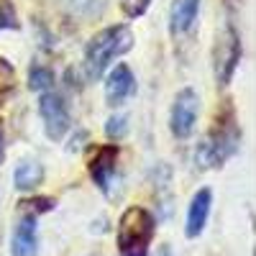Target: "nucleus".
<instances>
[{
    "label": "nucleus",
    "instance_id": "nucleus-16",
    "mask_svg": "<svg viewBox=\"0 0 256 256\" xmlns=\"http://www.w3.org/2000/svg\"><path fill=\"white\" fill-rule=\"evenodd\" d=\"M20 26L16 6L10 0H0V31H16Z\"/></svg>",
    "mask_w": 256,
    "mask_h": 256
},
{
    "label": "nucleus",
    "instance_id": "nucleus-20",
    "mask_svg": "<svg viewBox=\"0 0 256 256\" xmlns=\"http://www.w3.org/2000/svg\"><path fill=\"white\" fill-rule=\"evenodd\" d=\"M0 159H3V128H0Z\"/></svg>",
    "mask_w": 256,
    "mask_h": 256
},
{
    "label": "nucleus",
    "instance_id": "nucleus-15",
    "mask_svg": "<svg viewBox=\"0 0 256 256\" xmlns=\"http://www.w3.org/2000/svg\"><path fill=\"white\" fill-rule=\"evenodd\" d=\"M105 134H108L110 141H120L128 134V116L126 113H113L105 123Z\"/></svg>",
    "mask_w": 256,
    "mask_h": 256
},
{
    "label": "nucleus",
    "instance_id": "nucleus-4",
    "mask_svg": "<svg viewBox=\"0 0 256 256\" xmlns=\"http://www.w3.org/2000/svg\"><path fill=\"white\" fill-rule=\"evenodd\" d=\"M38 118H41V126H44V134L49 141L59 144L64 141V136L70 134L72 128V110L64 95L49 90V92H41L38 95Z\"/></svg>",
    "mask_w": 256,
    "mask_h": 256
},
{
    "label": "nucleus",
    "instance_id": "nucleus-12",
    "mask_svg": "<svg viewBox=\"0 0 256 256\" xmlns=\"http://www.w3.org/2000/svg\"><path fill=\"white\" fill-rule=\"evenodd\" d=\"M41 182H44V166H41L36 159H24L13 169V184L20 192H31Z\"/></svg>",
    "mask_w": 256,
    "mask_h": 256
},
{
    "label": "nucleus",
    "instance_id": "nucleus-2",
    "mask_svg": "<svg viewBox=\"0 0 256 256\" xmlns=\"http://www.w3.org/2000/svg\"><path fill=\"white\" fill-rule=\"evenodd\" d=\"M238 144H241V128L236 123V113H233L230 105H226L212 123L210 134L198 144L195 162L200 169H218L238 152Z\"/></svg>",
    "mask_w": 256,
    "mask_h": 256
},
{
    "label": "nucleus",
    "instance_id": "nucleus-3",
    "mask_svg": "<svg viewBox=\"0 0 256 256\" xmlns=\"http://www.w3.org/2000/svg\"><path fill=\"white\" fill-rule=\"evenodd\" d=\"M156 236V218L144 205H131L123 210L118 223V256H148Z\"/></svg>",
    "mask_w": 256,
    "mask_h": 256
},
{
    "label": "nucleus",
    "instance_id": "nucleus-1",
    "mask_svg": "<svg viewBox=\"0 0 256 256\" xmlns=\"http://www.w3.org/2000/svg\"><path fill=\"white\" fill-rule=\"evenodd\" d=\"M134 44H136V36L126 24H116V26H108V28L98 31L88 41V46H84V56H82L84 77H88L90 82L102 80V74L110 70L113 59L126 56L134 49Z\"/></svg>",
    "mask_w": 256,
    "mask_h": 256
},
{
    "label": "nucleus",
    "instance_id": "nucleus-17",
    "mask_svg": "<svg viewBox=\"0 0 256 256\" xmlns=\"http://www.w3.org/2000/svg\"><path fill=\"white\" fill-rule=\"evenodd\" d=\"M148 8H152V0H120V10L128 18H141Z\"/></svg>",
    "mask_w": 256,
    "mask_h": 256
},
{
    "label": "nucleus",
    "instance_id": "nucleus-13",
    "mask_svg": "<svg viewBox=\"0 0 256 256\" xmlns=\"http://www.w3.org/2000/svg\"><path fill=\"white\" fill-rule=\"evenodd\" d=\"M28 88L34 92H49L54 90V72L46 67V64H31V70H28Z\"/></svg>",
    "mask_w": 256,
    "mask_h": 256
},
{
    "label": "nucleus",
    "instance_id": "nucleus-5",
    "mask_svg": "<svg viewBox=\"0 0 256 256\" xmlns=\"http://www.w3.org/2000/svg\"><path fill=\"white\" fill-rule=\"evenodd\" d=\"M244 56V46H241V36L233 24L223 26V34L216 41V52H212V67H216V80L220 88L230 82V77L236 74L238 62Z\"/></svg>",
    "mask_w": 256,
    "mask_h": 256
},
{
    "label": "nucleus",
    "instance_id": "nucleus-14",
    "mask_svg": "<svg viewBox=\"0 0 256 256\" xmlns=\"http://www.w3.org/2000/svg\"><path fill=\"white\" fill-rule=\"evenodd\" d=\"M13 88H16V70L8 64V59L0 56V105L8 100Z\"/></svg>",
    "mask_w": 256,
    "mask_h": 256
},
{
    "label": "nucleus",
    "instance_id": "nucleus-11",
    "mask_svg": "<svg viewBox=\"0 0 256 256\" xmlns=\"http://www.w3.org/2000/svg\"><path fill=\"white\" fill-rule=\"evenodd\" d=\"M200 6L202 0H174L169 8V31L174 36H184L187 31H192L200 16Z\"/></svg>",
    "mask_w": 256,
    "mask_h": 256
},
{
    "label": "nucleus",
    "instance_id": "nucleus-6",
    "mask_svg": "<svg viewBox=\"0 0 256 256\" xmlns=\"http://www.w3.org/2000/svg\"><path fill=\"white\" fill-rule=\"evenodd\" d=\"M200 118V95L192 88H182L169 108V131L174 138L184 141L195 134V126Z\"/></svg>",
    "mask_w": 256,
    "mask_h": 256
},
{
    "label": "nucleus",
    "instance_id": "nucleus-9",
    "mask_svg": "<svg viewBox=\"0 0 256 256\" xmlns=\"http://www.w3.org/2000/svg\"><path fill=\"white\" fill-rule=\"evenodd\" d=\"M210 208H212V190L200 187L187 205V216H184V236L187 238H198L205 233V226L210 220Z\"/></svg>",
    "mask_w": 256,
    "mask_h": 256
},
{
    "label": "nucleus",
    "instance_id": "nucleus-18",
    "mask_svg": "<svg viewBox=\"0 0 256 256\" xmlns=\"http://www.w3.org/2000/svg\"><path fill=\"white\" fill-rule=\"evenodd\" d=\"M26 208V212H34V216H38V212H49L54 210L56 200L54 198H34V200H26V202H20Z\"/></svg>",
    "mask_w": 256,
    "mask_h": 256
},
{
    "label": "nucleus",
    "instance_id": "nucleus-10",
    "mask_svg": "<svg viewBox=\"0 0 256 256\" xmlns=\"http://www.w3.org/2000/svg\"><path fill=\"white\" fill-rule=\"evenodd\" d=\"M34 212H24L10 233V254L13 256H36L38 254V226Z\"/></svg>",
    "mask_w": 256,
    "mask_h": 256
},
{
    "label": "nucleus",
    "instance_id": "nucleus-8",
    "mask_svg": "<svg viewBox=\"0 0 256 256\" xmlns=\"http://www.w3.org/2000/svg\"><path fill=\"white\" fill-rule=\"evenodd\" d=\"M136 92V74L126 62L116 64L105 77V102L110 108H120L123 102H128Z\"/></svg>",
    "mask_w": 256,
    "mask_h": 256
},
{
    "label": "nucleus",
    "instance_id": "nucleus-7",
    "mask_svg": "<svg viewBox=\"0 0 256 256\" xmlns=\"http://www.w3.org/2000/svg\"><path fill=\"white\" fill-rule=\"evenodd\" d=\"M118 156H120V148L116 144H108V146H100L88 164L92 182L102 192H110L113 184L118 182Z\"/></svg>",
    "mask_w": 256,
    "mask_h": 256
},
{
    "label": "nucleus",
    "instance_id": "nucleus-19",
    "mask_svg": "<svg viewBox=\"0 0 256 256\" xmlns=\"http://www.w3.org/2000/svg\"><path fill=\"white\" fill-rule=\"evenodd\" d=\"M154 256H172V248H169V246L164 244V246H162V248H159V251H156Z\"/></svg>",
    "mask_w": 256,
    "mask_h": 256
}]
</instances>
